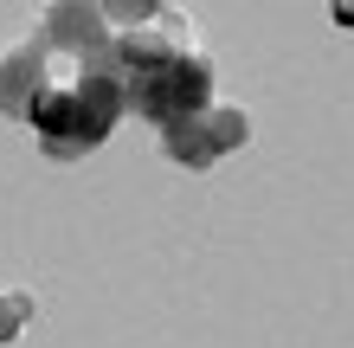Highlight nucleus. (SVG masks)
I'll use <instances>...</instances> for the list:
<instances>
[{
  "label": "nucleus",
  "instance_id": "f257e3e1",
  "mask_svg": "<svg viewBox=\"0 0 354 348\" xmlns=\"http://www.w3.org/2000/svg\"><path fill=\"white\" fill-rule=\"evenodd\" d=\"M122 116H129V91H122L116 46H103V52L52 46L46 77H39V91L26 104V122L39 129V149H46L52 161H77V155L103 149Z\"/></svg>",
  "mask_w": 354,
  "mask_h": 348
},
{
  "label": "nucleus",
  "instance_id": "f03ea898",
  "mask_svg": "<svg viewBox=\"0 0 354 348\" xmlns=\"http://www.w3.org/2000/svg\"><path fill=\"white\" fill-rule=\"evenodd\" d=\"M116 65H122V91H129V110L155 129H168L180 116L213 110V58L194 39L180 13L161 7L149 26L116 33Z\"/></svg>",
  "mask_w": 354,
  "mask_h": 348
},
{
  "label": "nucleus",
  "instance_id": "7ed1b4c3",
  "mask_svg": "<svg viewBox=\"0 0 354 348\" xmlns=\"http://www.w3.org/2000/svg\"><path fill=\"white\" fill-rule=\"evenodd\" d=\"M252 142V116L232 110V104H213L200 116H180L161 129V149H168V161H180V168H213L219 155H232Z\"/></svg>",
  "mask_w": 354,
  "mask_h": 348
},
{
  "label": "nucleus",
  "instance_id": "20e7f679",
  "mask_svg": "<svg viewBox=\"0 0 354 348\" xmlns=\"http://www.w3.org/2000/svg\"><path fill=\"white\" fill-rule=\"evenodd\" d=\"M46 58H52L46 33L19 39V46L0 58V110H7V116L26 122V104H32V91H39V77H46Z\"/></svg>",
  "mask_w": 354,
  "mask_h": 348
},
{
  "label": "nucleus",
  "instance_id": "39448f33",
  "mask_svg": "<svg viewBox=\"0 0 354 348\" xmlns=\"http://www.w3.org/2000/svg\"><path fill=\"white\" fill-rule=\"evenodd\" d=\"M39 33H46L52 46H65V52H103V46H116L110 13H103V7H84V0H71V7H52Z\"/></svg>",
  "mask_w": 354,
  "mask_h": 348
},
{
  "label": "nucleus",
  "instance_id": "423d86ee",
  "mask_svg": "<svg viewBox=\"0 0 354 348\" xmlns=\"http://www.w3.org/2000/svg\"><path fill=\"white\" fill-rule=\"evenodd\" d=\"M32 322V297L26 291H0V342H13Z\"/></svg>",
  "mask_w": 354,
  "mask_h": 348
},
{
  "label": "nucleus",
  "instance_id": "0eeeda50",
  "mask_svg": "<svg viewBox=\"0 0 354 348\" xmlns=\"http://www.w3.org/2000/svg\"><path fill=\"white\" fill-rule=\"evenodd\" d=\"M335 19H342V26H354V7H335Z\"/></svg>",
  "mask_w": 354,
  "mask_h": 348
}]
</instances>
